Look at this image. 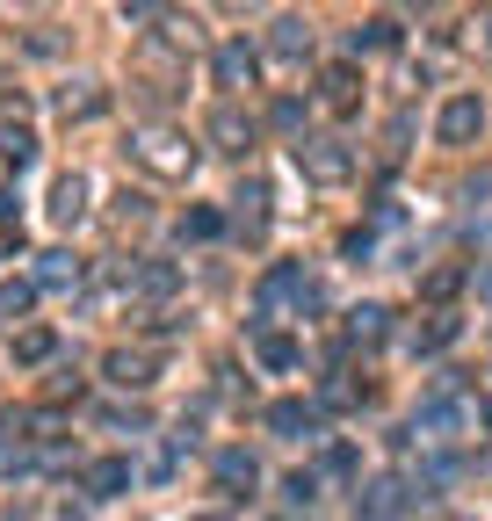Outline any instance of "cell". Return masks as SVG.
<instances>
[{"mask_svg":"<svg viewBox=\"0 0 492 521\" xmlns=\"http://www.w3.org/2000/svg\"><path fill=\"white\" fill-rule=\"evenodd\" d=\"M131 160H145L152 174H167V181H181L196 167V145L181 138V131H167V124H152V131H138L131 138Z\"/></svg>","mask_w":492,"mask_h":521,"instance_id":"6da1fadb","label":"cell"},{"mask_svg":"<svg viewBox=\"0 0 492 521\" xmlns=\"http://www.w3.org/2000/svg\"><path fill=\"white\" fill-rule=\"evenodd\" d=\"M297 174H304V181H348V174H355V152H348L341 138H304V145H297Z\"/></svg>","mask_w":492,"mask_h":521,"instance_id":"7a4b0ae2","label":"cell"},{"mask_svg":"<svg viewBox=\"0 0 492 521\" xmlns=\"http://www.w3.org/2000/svg\"><path fill=\"white\" fill-rule=\"evenodd\" d=\"M478 124H485V109H478V95H456L449 109H442V145H464V138H478Z\"/></svg>","mask_w":492,"mask_h":521,"instance_id":"3957f363","label":"cell"},{"mask_svg":"<svg viewBox=\"0 0 492 521\" xmlns=\"http://www.w3.org/2000/svg\"><path fill=\"white\" fill-rule=\"evenodd\" d=\"M268 427H275V435H319V413L312 406H297V398H283V406H268Z\"/></svg>","mask_w":492,"mask_h":521,"instance_id":"277c9868","label":"cell"},{"mask_svg":"<svg viewBox=\"0 0 492 521\" xmlns=\"http://www.w3.org/2000/svg\"><path fill=\"white\" fill-rule=\"evenodd\" d=\"M152 370H160V355H131V348L109 355V377H116L123 391H145V384H152Z\"/></svg>","mask_w":492,"mask_h":521,"instance_id":"5b68a950","label":"cell"},{"mask_svg":"<svg viewBox=\"0 0 492 521\" xmlns=\"http://www.w3.org/2000/svg\"><path fill=\"white\" fill-rule=\"evenodd\" d=\"M80 210H87V181H80V174H58V189H51V218H58V225H73Z\"/></svg>","mask_w":492,"mask_h":521,"instance_id":"8992f818","label":"cell"},{"mask_svg":"<svg viewBox=\"0 0 492 521\" xmlns=\"http://www.w3.org/2000/svg\"><path fill=\"white\" fill-rule=\"evenodd\" d=\"M102 109H109L102 87H66V95H58V116H66V124H87V116H102Z\"/></svg>","mask_w":492,"mask_h":521,"instance_id":"52a82bcc","label":"cell"},{"mask_svg":"<svg viewBox=\"0 0 492 521\" xmlns=\"http://www.w3.org/2000/svg\"><path fill=\"white\" fill-rule=\"evenodd\" d=\"M319 102L326 109H355V66H326L319 73Z\"/></svg>","mask_w":492,"mask_h":521,"instance_id":"ba28073f","label":"cell"},{"mask_svg":"<svg viewBox=\"0 0 492 521\" xmlns=\"http://www.w3.org/2000/svg\"><path fill=\"white\" fill-rule=\"evenodd\" d=\"M254 73H261V58L246 51V44H225V51H218V80H225V87H246Z\"/></svg>","mask_w":492,"mask_h":521,"instance_id":"9c48e42d","label":"cell"},{"mask_svg":"<svg viewBox=\"0 0 492 521\" xmlns=\"http://www.w3.org/2000/svg\"><path fill=\"white\" fill-rule=\"evenodd\" d=\"M123 485H131V464H123V456H102V464L87 471V493H102V500H116Z\"/></svg>","mask_w":492,"mask_h":521,"instance_id":"30bf717a","label":"cell"},{"mask_svg":"<svg viewBox=\"0 0 492 521\" xmlns=\"http://www.w3.org/2000/svg\"><path fill=\"white\" fill-rule=\"evenodd\" d=\"M456 420H464V406H456L449 391H435V398H420V427H435V435H449Z\"/></svg>","mask_w":492,"mask_h":521,"instance_id":"8fae6325","label":"cell"},{"mask_svg":"<svg viewBox=\"0 0 492 521\" xmlns=\"http://www.w3.org/2000/svg\"><path fill=\"white\" fill-rule=\"evenodd\" d=\"M210 138H218L225 152H246V138H254V124H239V109H218V116H210Z\"/></svg>","mask_w":492,"mask_h":521,"instance_id":"7c38bea8","label":"cell"},{"mask_svg":"<svg viewBox=\"0 0 492 521\" xmlns=\"http://www.w3.org/2000/svg\"><path fill=\"white\" fill-rule=\"evenodd\" d=\"M304 51H312V29H304L297 15H283L275 22V58H304Z\"/></svg>","mask_w":492,"mask_h":521,"instance_id":"4fadbf2b","label":"cell"},{"mask_svg":"<svg viewBox=\"0 0 492 521\" xmlns=\"http://www.w3.org/2000/svg\"><path fill=\"white\" fill-rule=\"evenodd\" d=\"M398 44V22L391 15H369L362 29H355V51H391Z\"/></svg>","mask_w":492,"mask_h":521,"instance_id":"5bb4252c","label":"cell"},{"mask_svg":"<svg viewBox=\"0 0 492 521\" xmlns=\"http://www.w3.org/2000/svg\"><path fill=\"white\" fill-rule=\"evenodd\" d=\"M44 355H58V333H51V326L15 333V362H44Z\"/></svg>","mask_w":492,"mask_h":521,"instance_id":"9a60e30c","label":"cell"},{"mask_svg":"<svg viewBox=\"0 0 492 521\" xmlns=\"http://www.w3.org/2000/svg\"><path fill=\"white\" fill-rule=\"evenodd\" d=\"M0 160H15V167H29V160H37V138H29L22 124H0Z\"/></svg>","mask_w":492,"mask_h":521,"instance_id":"2e32d148","label":"cell"},{"mask_svg":"<svg viewBox=\"0 0 492 521\" xmlns=\"http://www.w3.org/2000/svg\"><path fill=\"white\" fill-rule=\"evenodd\" d=\"M254 355L268 362V370H290V362H297V341H290V333H261Z\"/></svg>","mask_w":492,"mask_h":521,"instance_id":"e0dca14e","label":"cell"},{"mask_svg":"<svg viewBox=\"0 0 492 521\" xmlns=\"http://www.w3.org/2000/svg\"><path fill=\"white\" fill-rule=\"evenodd\" d=\"M37 283H51V290H66V283H80V261H73V254H44V268H37Z\"/></svg>","mask_w":492,"mask_h":521,"instance_id":"ac0fdd59","label":"cell"},{"mask_svg":"<svg viewBox=\"0 0 492 521\" xmlns=\"http://www.w3.org/2000/svg\"><path fill=\"white\" fill-rule=\"evenodd\" d=\"M218 478H225V485H254L261 471H254V456H246V449H225V456H218Z\"/></svg>","mask_w":492,"mask_h":521,"instance_id":"d6986e66","label":"cell"},{"mask_svg":"<svg viewBox=\"0 0 492 521\" xmlns=\"http://www.w3.org/2000/svg\"><path fill=\"white\" fill-rule=\"evenodd\" d=\"M29 297H37V283H0V319H22Z\"/></svg>","mask_w":492,"mask_h":521,"instance_id":"ffe728a7","label":"cell"},{"mask_svg":"<svg viewBox=\"0 0 492 521\" xmlns=\"http://www.w3.org/2000/svg\"><path fill=\"white\" fill-rule=\"evenodd\" d=\"M181 232H189V239H218L225 218H218V210H189V218H181Z\"/></svg>","mask_w":492,"mask_h":521,"instance_id":"44dd1931","label":"cell"},{"mask_svg":"<svg viewBox=\"0 0 492 521\" xmlns=\"http://www.w3.org/2000/svg\"><path fill=\"white\" fill-rule=\"evenodd\" d=\"M138 283H145V290H152V297H167V290H174V283H181V275H174V268H167V261H152V268H145V275H138Z\"/></svg>","mask_w":492,"mask_h":521,"instance_id":"7402d4cb","label":"cell"},{"mask_svg":"<svg viewBox=\"0 0 492 521\" xmlns=\"http://www.w3.org/2000/svg\"><path fill=\"white\" fill-rule=\"evenodd\" d=\"M456 283H464V268H435L427 275V297H456Z\"/></svg>","mask_w":492,"mask_h":521,"instance_id":"603a6c76","label":"cell"},{"mask_svg":"<svg viewBox=\"0 0 492 521\" xmlns=\"http://www.w3.org/2000/svg\"><path fill=\"white\" fill-rule=\"evenodd\" d=\"M377 333H384V312H377V304H362V312H355V341H377Z\"/></svg>","mask_w":492,"mask_h":521,"instance_id":"cb8c5ba5","label":"cell"},{"mask_svg":"<svg viewBox=\"0 0 492 521\" xmlns=\"http://www.w3.org/2000/svg\"><path fill=\"white\" fill-rule=\"evenodd\" d=\"M369 514H398V485H391V478L369 485Z\"/></svg>","mask_w":492,"mask_h":521,"instance_id":"d4e9b609","label":"cell"},{"mask_svg":"<svg viewBox=\"0 0 492 521\" xmlns=\"http://www.w3.org/2000/svg\"><path fill=\"white\" fill-rule=\"evenodd\" d=\"M449 341H456V319H435V326L420 333V348H449Z\"/></svg>","mask_w":492,"mask_h":521,"instance_id":"484cf974","label":"cell"},{"mask_svg":"<svg viewBox=\"0 0 492 521\" xmlns=\"http://www.w3.org/2000/svg\"><path fill=\"white\" fill-rule=\"evenodd\" d=\"M471 196H492V167H485V174H478V181H471Z\"/></svg>","mask_w":492,"mask_h":521,"instance_id":"4316f807","label":"cell"},{"mask_svg":"<svg viewBox=\"0 0 492 521\" xmlns=\"http://www.w3.org/2000/svg\"><path fill=\"white\" fill-rule=\"evenodd\" d=\"M478 290H485V297H492V268H485V283H478Z\"/></svg>","mask_w":492,"mask_h":521,"instance_id":"83f0119b","label":"cell"},{"mask_svg":"<svg viewBox=\"0 0 492 521\" xmlns=\"http://www.w3.org/2000/svg\"><path fill=\"white\" fill-rule=\"evenodd\" d=\"M196 521H225V514H196Z\"/></svg>","mask_w":492,"mask_h":521,"instance_id":"f1b7e54d","label":"cell"}]
</instances>
